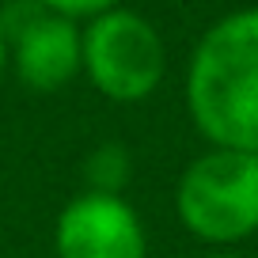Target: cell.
Instances as JSON below:
<instances>
[{"label":"cell","instance_id":"obj_1","mask_svg":"<svg viewBox=\"0 0 258 258\" xmlns=\"http://www.w3.org/2000/svg\"><path fill=\"white\" fill-rule=\"evenodd\" d=\"M190 110L209 141L258 152V8L224 16L190 64Z\"/></svg>","mask_w":258,"mask_h":258},{"label":"cell","instance_id":"obj_2","mask_svg":"<svg viewBox=\"0 0 258 258\" xmlns=\"http://www.w3.org/2000/svg\"><path fill=\"white\" fill-rule=\"evenodd\" d=\"M178 217L198 239L232 243L258 228V152L220 148L182 175Z\"/></svg>","mask_w":258,"mask_h":258},{"label":"cell","instance_id":"obj_3","mask_svg":"<svg viewBox=\"0 0 258 258\" xmlns=\"http://www.w3.org/2000/svg\"><path fill=\"white\" fill-rule=\"evenodd\" d=\"M80 64L103 95L133 103L163 76V42L145 16L106 8L80 34Z\"/></svg>","mask_w":258,"mask_h":258},{"label":"cell","instance_id":"obj_4","mask_svg":"<svg viewBox=\"0 0 258 258\" xmlns=\"http://www.w3.org/2000/svg\"><path fill=\"white\" fill-rule=\"evenodd\" d=\"M0 31L16 49V69L27 88L53 91L80 69V31L69 16L38 0H12L0 16Z\"/></svg>","mask_w":258,"mask_h":258},{"label":"cell","instance_id":"obj_5","mask_svg":"<svg viewBox=\"0 0 258 258\" xmlns=\"http://www.w3.org/2000/svg\"><path fill=\"white\" fill-rule=\"evenodd\" d=\"M61 258H145L137 213L114 194H84L57 220Z\"/></svg>","mask_w":258,"mask_h":258},{"label":"cell","instance_id":"obj_6","mask_svg":"<svg viewBox=\"0 0 258 258\" xmlns=\"http://www.w3.org/2000/svg\"><path fill=\"white\" fill-rule=\"evenodd\" d=\"M38 4H46V8H53V12L73 19V16H99V12L114 8L118 0H38Z\"/></svg>","mask_w":258,"mask_h":258},{"label":"cell","instance_id":"obj_7","mask_svg":"<svg viewBox=\"0 0 258 258\" xmlns=\"http://www.w3.org/2000/svg\"><path fill=\"white\" fill-rule=\"evenodd\" d=\"M4 46H8V42H4V31H0V69H4Z\"/></svg>","mask_w":258,"mask_h":258},{"label":"cell","instance_id":"obj_8","mask_svg":"<svg viewBox=\"0 0 258 258\" xmlns=\"http://www.w3.org/2000/svg\"><path fill=\"white\" fill-rule=\"evenodd\" d=\"M217 258H232V254H217Z\"/></svg>","mask_w":258,"mask_h":258}]
</instances>
